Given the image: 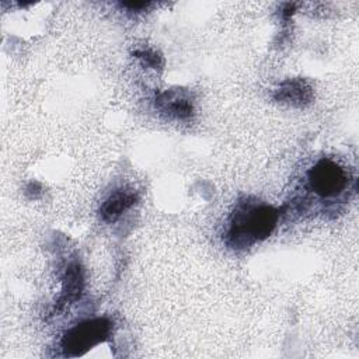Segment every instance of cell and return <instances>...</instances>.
Masks as SVG:
<instances>
[{
    "label": "cell",
    "mask_w": 359,
    "mask_h": 359,
    "mask_svg": "<svg viewBox=\"0 0 359 359\" xmlns=\"http://www.w3.org/2000/svg\"><path fill=\"white\" fill-rule=\"evenodd\" d=\"M157 108L170 116H175L180 119L189 118L192 115V102L185 90L175 88V90H167L161 93L156 100Z\"/></svg>",
    "instance_id": "cell-5"
},
{
    "label": "cell",
    "mask_w": 359,
    "mask_h": 359,
    "mask_svg": "<svg viewBox=\"0 0 359 359\" xmlns=\"http://www.w3.org/2000/svg\"><path fill=\"white\" fill-rule=\"evenodd\" d=\"M111 330L107 318H94L77 324L62 339V349L67 356H79L104 341Z\"/></svg>",
    "instance_id": "cell-2"
},
{
    "label": "cell",
    "mask_w": 359,
    "mask_h": 359,
    "mask_svg": "<svg viewBox=\"0 0 359 359\" xmlns=\"http://www.w3.org/2000/svg\"><path fill=\"white\" fill-rule=\"evenodd\" d=\"M313 98L311 87L300 79L286 80L280 84V87L275 93V100L294 105V107H303L309 104Z\"/></svg>",
    "instance_id": "cell-6"
},
{
    "label": "cell",
    "mask_w": 359,
    "mask_h": 359,
    "mask_svg": "<svg viewBox=\"0 0 359 359\" xmlns=\"http://www.w3.org/2000/svg\"><path fill=\"white\" fill-rule=\"evenodd\" d=\"M83 287V278L81 272L77 264H73L69 266L66 272V279H65V289H63V302H72L80 296Z\"/></svg>",
    "instance_id": "cell-7"
},
{
    "label": "cell",
    "mask_w": 359,
    "mask_h": 359,
    "mask_svg": "<svg viewBox=\"0 0 359 359\" xmlns=\"http://www.w3.org/2000/svg\"><path fill=\"white\" fill-rule=\"evenodd\" d=\"M135 55L146 66H150V67H154V69L161 66V56L158 53H156L154 50H150V49H147V50H137V52H135Z\"/></svg>",
    "instance_id": "cell-8"
},
{
    "label": "cell",
    "mask_w": 359,
    "mask_h": 359,
    "mask_svg": "<svg viewBox=\"0 0 359 359\" xmlns=\"http://www.w3.org/2000/svg\"><path fill=\"white\" fill-rule=\"evenodd\" d=\"M137 201V194L133 189L121 188L114 191L101 205L100 215L104 222L114 223L116 222L123 212H126L130 206H133Z\"/></svg>",
    "instance_id": "cell-4"
},
{
    "label": "cell",
    "mask_w": 359,
    "mask_h": 359,
    "mask_svg": "<svg viewBox=\"0 0 359 359\" xmlns=\"http://www.w3.org/2000/svg\"><path fill=\"white\" fill-rule=\"evenodd\" d=\"M309 181L313 191L320 196H332L345 188L346 174L332 160L321 158L309 171Z\"/></svg>",
    "instance_id": "cell-3"
},
{
    "label": "cell",
    "mask_w": 359,
    "mask_h": 359,
    "mask_svg": "<svg viewBox=\"0 0 359 359\" xmlns=\"http://www.w3.org/2000/svg\"><path fill=\"white\" fill-rule=\"evenodd\" d=\"M278 210L272 206L241 202L233 213L229 240L234 247H250L272 233L278 223Z\"/></svg>",
    "instance_id": "cell-1"
},
{
    "label": "cell",
    "mask_w": 359,
    "mask_h": 359,
    "mask_svg": "<svg viewBox=\"0 0 359 359\" xmlns=\"http://www.w3.org/2000/svg\"><path fill=\"white\" fill-rule=\"evenodd\" d=\"M122 6H123V7H128V8H130V10L140 11V10H143L144 7H147L149 3H146V1H130V3H122Z\"/></svg>",
    "instance_id": "cell-9"
}]
</instances>
